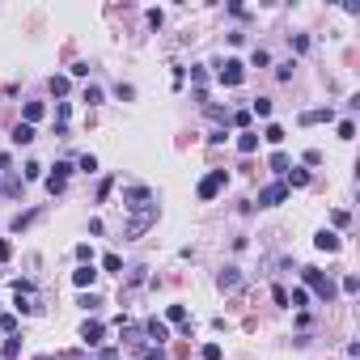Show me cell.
<instances>
[{
	"label": "cell",
	"mask_w": 360,
	"mask_h": 360,
	"mask_svg": "<svg viewBox=\"0 0 360 360\" xmlns=\"http://www.w3.org/2000/svg\"><path fill=\"white\" fill-rule=\"evenodd\" d=\"M203 360H221V347H216V343H208V347H203Z\"/></svg>",
	"instance_id": "18"
},
{
	"label": "cell",
	"mask_w": 360,
	"mask_h": 360,
	"mask_svg": "<svg viewBox=\"0 0 360 360\" xmlns=\"http://www.w3.org/2000/svg\"><path fill=\"white\" fill-rule=\"evenodd\" d=\"M102 267L115 275V271H123V259H119V255H106V259H102Z\"/></svg>",
	"instance_id": "12"
},
{
	"label": "cell",
	"mask_w": 360,
	"mask_h": 360,
	"mask_svg": "<svg viewBox=\"0 0 360 360\" xmlns=\"http://www.w3.org/2000/svg\"><path fill=\"white\" fill-rule=\"evenodd\" d=\"M284 195H288V187H267V191H263V195H259V199H263V203H267V208H275V203H280Z\"/></svg>",
	"instance_id": "5"
},
{
	"label": "cell",
	"mask_w": 360,
	"mask_h": 360,
	"mask_svg": "<svg viewBox=\"0 0 360 360\" xmlns=\"http://www.w3.org/2000/svg\"><path fill=\"white\" fill-rule=\"evenodd\" d=\"M30 140H34V127L30 123H17L13 127V144H30Z\"/></svg>",
	"instance_id": "6"
},
{
	"label": "cell",
	"mask_w": 360,
	"mask_h": 360,
	"mask_svg": "<svg viewBox=\"0 0 360 360\" xmlns=\"http://www.w3.org/2000/svg\"><path fill=\"white\" fill-rule=\"evenodd\" d=\"M72 280H77V288H89L93 280H98V271H93V267H81L77 275H72Z\"/></svg>",
	"instance_id": "7"
},
{
	"label": "cell",
	"mask_w": 360,
	"mask_h": 360,
	"mask_svg": "<svg viewBox=\"0 0 360 360\" xmlns=\"http://www.w3.org/2000/svg\"><path fill=\"white\" fill-rule=\"evenodd\" d=\"M149 335H153V339H157V343H165V339H170V331H165L161 322H149Z\"/></svg>",
	"instance_id": "10"
},
{
	"label": "cell",
	"mask_w": 360,
	"mask_h": 360,
	"mask_svg": "<svg viewBox=\"0 0 360 360\" xmlns=\"http://www.w3.org/2000/svg\"><path fill=\"white\" fill-rule=\"evenodd\" d=\"M356 136V123H352V119H347V123H339V140H352Z\"/></svg>",
	"instance_id": "16"
},
{
	"label": "cell",
	"mask_w": 360,
	"mask_h": 360,
	"mask_svg": "<svg viewBox=\"0 0 360 360\" xmlns=\"http://www.w3.org/2000/svg\"><path fill=\"white\" fill-rule=\"evenodd\" d=\"M237 284V267H225V275H221V288H233Z\"/></svg>",
	"instance_id": "14"
},
{
	"label": "cell",
	"mask_w": 360,
	"mask_h": 360,
	"mask_svg": "<svg viewBox=\"0 0 360 360\" xmlns=\"http://www.w3.org/2000/svg\"><path fill=\"white\" fill-rule=\"evenodd\" d=\"M81 339L85 343H102V322H85V327H81Z\"/></svg>",
	"instance_id": "4"
},
{
	"label": "cell",
	"mask_w": 360,
	"mask_h": 360,
	"mask_svg": "<svg viewBox=\"0 0 360 360\" xmlns=\"http://www.w3.org/2000/svg\"><path fill=\"white\" fill-rule=\"evenodd\" d=\"M305 183H309L305 170H293V174H288V187H305Z\"/></svg>",
	"instance_id": "13"
},
{
	"label": "cell",
	"mask_w": 360,
	"mask_h": 360,
	"mask_svg": "<svg viewBox=\"0 0 360 360\" xmlns=\"http://www.w3.org/2000/svg\"><path fill=\"white\" fill-rule=\"evenodd\" d=\"M9 255H13V246H9V242H0V259H9Z\"/></svg>",
	"instance_id": "19"
},
{
	"label": "cell",
	"mask_w": 360,
	"mask_h": 360,
	"mask_svg": "<svg viewBox=\"0 0 360 360\" xmlns=\"http://www.w3.org/2000/svg\"><path fill=\"white\" fill-rule=\"evenodd\" d=\"M263 140H271V144H280V140H284V131H280V127H275V123H271L267 131H263Z\"/></svg>",
	"instance_id": "15"
},
{
	"label": "cell",
	"mask_w": 360,
	"mask_h": 360,
	"mask_svg": "<svg viewBox=\"0 0 360 360\" xmlns=\"http://www.w3.org/2000/svg\"><path fill=\"white\" fill-rule=\"evenodd\" d=\"M225 183H229V174H225V170H212V174L199 183V199H212V195H216V191H221Z\"/></svg>",
	"instance_id": "2"
},
{
	"label": "cell",
	"mask_w": 360,
	"mask_h": 360,
	"mask_svg": "<svg viewBox=\"0 0 360 360\" xmlns=\"http://www.w3.org/2000/svg\"><path fill=\"white\" fill-rule=\"evenodd\" d=\"M221 81H225V85H242V81H246L242 64H237V59H225V64H221Z\"/></svg>",
	"instance_id": "3"
},
{
	"label": "cell",
	"mask_w": 360,
	"mask_h": 360,
	"mask_svg": "<svg viewBox=\"0 0 360 360\" xmlns=\"http://www.w3.org/2000/svg\"><path fill=\"white\" fill-rule=\"evenodd\" d=\"M237 149H242V153H255L259 149V136H255V131H246V136L237 140Z\"/></svg>",
	"instance_id": "9"
},
{
	"label": "cell",
	"mask_w": 360,
	"mask_h": 360,
	"mask_svg": "<svg viewBox=\"0 0 360 360\" xmlns=\"http://www.w3.org/2000/svg\"><path fill=\"white\" fill-rule=\"evenodd\" d=\"M39 119H43V102H30L26 106V123H39Z\"/></svg>",
	"instance_id": "11"
},
{
	"label": "cell",
	"mask_w": 360,
	"mask_h": 360,
	"mask_svg": "<svg viewBox=\"0 0 360 360\" xmlns=\"http://www.w3.org/2000/svg\"><path fill=\"white\" fill-rule=\"evenodd\" d=\"M305 284L314 288V293L322 297V301H331V297H335V284H331V280H327L322 271H314V267H305Z\"/></svg>",
	"instance_id": "1"
},
{
	"label": "cell",
	"mask_w": 360,
	"mask_h": 360,
	"mask_svg": "<svg viewBox=\"0 0 360 360\" xmlns=\"http://www.w3.org/2000/svg\"><path fill=\"white\" fill-rule=\"evenodd\" d=\"M318 250H327V255H335V250H339V237H335V233H322V237H318Z\"/></svg>",
	"instance_id": "8"
},
{
	"label": "cell",
	"mask_w": 360,
	"mask_h": 360,
	"mask_svg": "<svg viewBox=\"0 0 360 360\" xmlns=\"http://www.w3.org/2000/svg\"><path fill=\"white\" fill-rule=\"evenodd\" d=\"M255 115L267 119V115H271V98H259V102H255Z\"/></svg>",
	"instance_id": "17"
}]
</instances>
